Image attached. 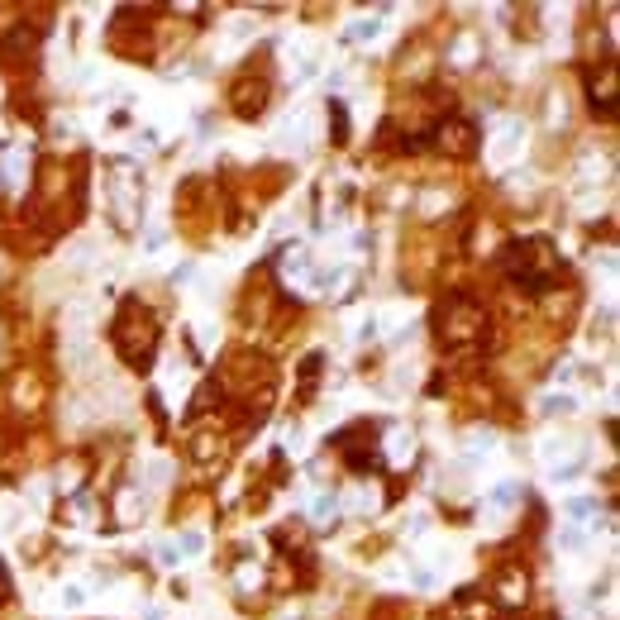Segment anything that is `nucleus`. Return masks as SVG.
I'll return each instance as SVG.
<instances>
[{
  "instance_id": "nucleus-1",
  "label": "nucleus",
  "mask_w": 620,
  "mask_h": 620,
  "mask_svg": "<svg viewBox=\"0 0 620 620\" xmlns=\"http://www.w3.org/2000/svg\"><path fill=\"white\" fill-rule=\"evenodd\" d=\"M62 601H67V606H81L86 592H81V587H62Z\"/></svg>"
}]
</instances>
